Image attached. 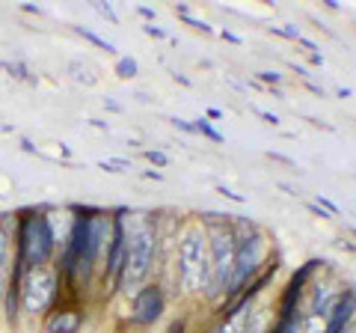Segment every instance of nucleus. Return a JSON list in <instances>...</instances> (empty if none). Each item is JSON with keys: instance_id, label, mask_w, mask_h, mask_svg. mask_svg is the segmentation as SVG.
Masks as SVG:
<instances>
[{"instance_id": "10", "label": "nucleus", "mask_w": 356, "mask_h": 333, "mask_svg": "<svg viewBox=\"0 0 356 333\" xmlns=\"http://www.w3.org/2000/svg\"><path fill=\"white\" fill-rule=\"evenodd\" d=\"M327 333H344L353 321H356V288H344L341 297L336 304H332V309L327 313Z\"/></svg>"}, {"instance_id": "4", "label": "nucleus", "mask_w": 356, "mask_h": 333, "mask_svg": "<svg viewBox=\"0 0 356 333\" xmlns=\"http://www.w3.org/2000/svg\"><path fill=\"white\" fill-rule=\"evenodd\" d=\"M232 226H235V268H232V280H229V288H226V297H222V301L238 297L243 288L261 274L267 259L273 256L270 238H267V232L255 224V220L232 217Z\"/></svg>"}, {"instance_id": "33", "label": "nucleus", "mask_w": 356, "mask_h": 333, "mask_svg": "<svg viewBox=\"0 0 356 333\" xmlns=\"http://www.w3.org/2000/svg\"><path fill=\"white\" fill-rule=\"evenodd\" d=\"M95 9H98V13H102L104 18H110V21H116V13H113V6H110V3H95Z\"/></svg>"}, {"instance_id": "11", "label": "nucleus", "mask_w": 356, "mask_h": 333, "mask_svg": "<svg viewBox=\"0 0 356 333\" xmlns=\"http://www.w3.org/2000/svg\"><path fill=\"white\" fill-rule=\"evenodd\" d=\"M83 327V309L77 307H54L44 316V333H81Z\"/></svg>"}, {"instance_id": "43", "label": "nucleus", "mask_w": 356, "mask_h": 333, "mask_svg": "<svg viewBox=\"0 0 356 333\" xmlns=\"http://www.w3.org/2000/svg\"><path fill=\"white\" fill-rule=\"evenodd\" d=\"M134 98H137V102H143V104H149V102H152V98H149L146 93H137V95H134Z\"/></svg>"}, {"instance_id": "38", "label": "nucleus", "mask_w": 356, "mask_h": 333, "mask_svg": "<svg viewBox=\"0 0 356 333\" xmlns=\"http://www.w3.org/2000/svg\"><path fill=\"white\" fill-rule=\"evenodd\" d=\"M143 176H146V179H154V182H161V179H163V173H158V170H146Z\"/></svg>"}, {"instance_id": "32", "label": "nucleus", "mask_w": 356, "mask_h": 333, "mask_svg": "<svg viewBox=\"0 0 356 333\" xmlns=\"http://www.w3.org/2000/svg\"><path fill=\"white\" fill-rule=\"evenodd\" d=\"M143 30H146V36H154V39H166V30H163V27H154V24H146V27H143Z\"/></svg>"}, {"instance_id": "14", "label": "nucleus", "mask_w": 356, "mask_h": 333, "mask_svg": "<svg viewBox=\"0 0 356 333\" xmlns=\"http://www.w3.org/2000/svg\"><path fill=\"white\" fill-rule=\"evenodd\" d=\"M69 72H72V77H74L77 84H86V86H92V84L98 81V77L92 75V69H89L86 63H81V60H72V63H69Z\"/></svg>"}, {"instance_id": "7", "label": "nucleus", "mask_w": 356, "mask_h": 333, "mask_svg": "<svg viewBox=\"0 0 356 333\" xmlns=\"http://www.w3.org/2000/svg\"><path fill=\"white\" fill-rule=\"evenodd\" d=\"M60 288H63V277L57 271V265L24 271V280H21V316L27 318L48 316L63 295Z\"/></svg>"}, {"instance_id": "20", "label": "nucleus", "mask_w": 356, "mask_h": 333, "mask_svg": "<svg viewBox=\"0 0 356 333\" xmlns=\"http://www.w3.org/2000/svg\"><path fill=\"white\" fill-rule=\"evenodd\" d=\"M143 158H146L149 164H154V166H166V164H170V155L161 152V149H146V152H143Z\"/></svg>"}, {"instance_id": "42", "label": "nucleus", "mask_w": 356, "mask_h": 333, "mask_svg": "<svg viewBox=\"0 0 356 333\" xmlns=\"http://www.w3.org/2000/svg\"><path fill=\"white\" fill-rule=\"evenodd\" d=\"M107 107H110V110H116V114H122V104L113 102V98H107Z\"/></svg>"}, {"instance_id": "16", "label": "nucleus", "mask_w": 356, "mask_h": 333, "mask_svg": "<svg viewBox=\"0 0 356 333\" xmlns=\"http://www.w3.org/2000/svg\"><path fill=\"white\" fill-rule=\"evenodd\" d=\"M193 128H196V134H202V137H208L211 143H222V134L220 131L211 125V122L202 116V119H193Z\"/></svg>"}, {"instance_id": "37", "label": "nucleus", "mask_w": 356, "mask_h": 333, "mask_svg": "<svg viewBox=\"0 0 356 333\" xmlns=\"http://www.w3.org/2000/svg\"><path fill=\"white\" fill-rule=\"evenodd\" d=\"M89 125L98 128V131H110V125H107V122H102V119H89Z\"/></svg>"}, {"instance_id": "15", "label": "nucleus", "mask_w": 356, "mask_h": 333, "mask_svg": "<svg viewBox=\"0 0 356 333\" xmlns=\"http://www.w3.org/2000/svg\"><path fill=\"white\" fill-rule=\"evenodd\" d=\"M137 72H140V65H137V60H134V57H119L116 60V75L122 77V81L137 77Z\"/></svg>"}, {"instance_id": "12", "label": "nucleus", "mask_w": 356, "mask_h": 333, "mask_svg": "<svg viewBox=\"0 0 356 333\" xmlns=\"http://www.w3.org/2000/svg\"><path fill=\"white\" fill-rule=\"evenodd\" d=\"M327 265H330V262H324V259H306L303 265H297V271L291 274V280L285 283V288H294V292H306L309 283L318 277V271L327 268Z\"/></svg>"}, {"instance_id": "34", "label": "nucleus", "mask_w": 356, "mask_h": 333, "mask_svg": "<svg viewBox=\"0 0 356 333\" xmlns=\"http://www.w3.org/2000/svg\"><path fill=\"white\" fill-rule=\"evenodd\" d=\"M267 158H273V161H280V164L294 166V158H288V155H282V152H267Z\"/></svg>"}, {"instance_id": "8", "label": "nucleus", "mask_w": 356, "mask_h": 333, "mask_svg": "<svg viewBox=\"0 0 356 333\" xmlns=\"http://www.w3.org/2000/svg\"><path fill=\"white\" fill-rule=\"evenodd\" d=\"M344 288H348V286H344L341 280H336V274H330V271L321 268V274L309 283L306 295H303V313L327 318V313L332 309V304L341 297Z\"/></svg>"}, {"instance_id": "21", "label": "nucleus", "mask_w": 356, "mask_h": 333, "mask_svg": "<svg viewBox=\"0 0 356 333\" xmlns=\"http://www.w3.org/2000/svg\"><path fill=\"white\" fill-rule=\"evenodd\" d=\"M267 30H270L273 36H282V39H291V42H300V36H303V33H300L297 27H291V24L288 27H267Z\"/></svg>"}, {"instance_id": "41", "label": "nucleus", "mask_w": 356, "mask_h": 333, "mask_svg": "<svg viewBox=\"0 0 356 333\" xmlns=\"http://www.w3.org/2000/svg\"><path fill=\"white\" fill-rule=\"evenodd\" d=\"M172 77H175V81L181 84V86H191V77H184V75H178V72H172Z\"/></svg>"}, {"instance_id": "29", "label": "nucleus", "mask_w": 356, "mask_h": 333, "mask_svg": "<svg viewBox=\"0 0 356 333\" xmlns=\"http://www.w3.org/2000/svg\"><path fill=\"white\" fill-rule=\"evenodd\" d=\"M252 110H255V116H261L267 122V125H280V116L270 114V110H261V107H252Z\"/></svg>"}, {"instance_id": "24", "label": "nucleus", "mask_w": 356, "mask_h": 333, "mask_svg": "<svg viewBox=\"0 0 356 333\" xmlns=\"http://www.w3.org/2000/svg\"><path fill=\"white\" fill-rule=\"evenodd\" d=\"M3 69H6L9 75H13V77H18V81H33V77H30V72H27V69H24V65H21V63H6Z\"/></svg>"}, {"instance_id": "6", "label": "nucleus", "mask_w": 356, "mask_h": 333, "mask_svg": "<svg viewBox=\"0 0 356 333\" xmlns=\"http://www.w3.org/2000/svg\"><path fill=\"white\" fill-rule=\"evenodd\" d=\"M57 256V235H54L51 215L42 208H27L15 224V262L24 271L44 268Z\"/></svg>"}, {"instance_id": "3", "label": "nucleus", "mask_w": 356, "mask_h": 333, "mask_svg": "<svg viewBox=\"0 0 356 333\" xmlns=\"http://www.w3.org/2000/svg\"><path fill=\"white\" fill-rule=\"evenodd\" d=\"M175 265V295L205 297L211 286V250H208V232L202 220L181 226L172 253Z\"/></svg>"}, {"instance_id": "36", "label": "nucleus", "mask_w": 356, "mask_h": 333, "mask_svg": "<svg viewBox=\"0 0 356 333\" xmlns=\"http://www.w3.org/2000/svg\"><path fill=\"white\" fill-rule=\"evenodd\" d=\"M137 15H143L149 21V24H154V9H149V6H137Z\"/></svg>"}, {"instance_id": "17", "label": "nucleus", "mask_w": 356, "mask_h": 333, "mask_svg": "<svg viewBox=\"0 0 356 333\" xmlns=\"http://www.w3.org/2000/svg\"><path fill=\"white\" fill-rule=\"evenodd\" d=\"M300 333H327V321L321 316L303 313V327H300Z\"/></svg>"}, {"instance_id": "26", "label": "nucleus", "mask_w": 356, "mask_h": 333, "mask_svg": "<svg viewBox=\"0 0 356 333\" xmlns=\"http://www.w3.org/2000/svg\"><path fill=\"white\" fill-rule=\"evenodd\" d=\"M217 194H222L226 199H232V203H238V206H243V203H247V196H243V194H235V191H229L226 185H217Z\"/></svg>"}, {"instance_id": "39", "label": "nucleus", "mask_w": 356, "mask_h": 333, "mask_svg": "<svg viewBox=\"0 0 356 333\" xmlns=\"http://www.w3.org/2000/svg\"><path fill=\"white\" fill-rule=\"evenodd\" d=\"M222 116V110H217V107H208V114H205V119H220Z\"/></svg>"}, {"instance_id": "35", "label": "nucleus", "mask_w": 356, "mask_h": 333, "mask_svg": "<svg viewBox=\"0 0 356 333\" xmlns=\"http://www.w3.org/2000/svg\"><path fill=\"white\" fill-rule=\"evenodd\" d=\"M220 39L232 42V45H241V36H238V33H232V30H220Z\"/></svg>"}, {"instance_id": "40", "label": "nucleus", "mask_w": 356, "mask_h": 333, "mask_svg": "<svg viewBox=\"0 0 356 333\" xmlns=\"http://www.w3.org/2000/svg\"><path fill=\"white\" fill-rule=\"evenodd\" d=\"M300 45H306L309 51H318V45H315V42H312V39H306V36H300Z\"/></svg>"}, {"instance_id": "45", "label": "nucleus", "mask_w": 356, "mask_h": 333, "mask_svg": "<svg viewBox=\"0 0 356 333\" xmlns=\"http://www.w3.org/2000/svg\"><path fill=\"white\" fill-rule=\"evenodd\" d=\"M350 232H353V235H356V226H350Z\"/></svg>"}, {"instance_id": "13", "label": "nucleus", "mask_w": 356, "mask_h": 333, "mask_svg": "<svg viewBox=\"0 0 356 333\" xmlns=\"http://www.w3.org/2000/svg\"><path fill=\"white\" fill-rule=\"evenodd\" d=\"M300 327H303V313H294L288 318H273L270 333H300Z\"/></svg>"}, {"instance_id": "30", "label": "nucleus", "mask_w": 356, "mask_h": 333, "mask_svg": "<svg viewBox=\"0 0 356 333\" xmlns=\"http://www.w3.org/2000/svg\"><path fill=\"white\" fill-rule=\"evenodd\" d=\"M170 122H172V125H175L178 131H184V134H196L193 122H187V119H178V116H175V119H170Z\"/></svg>"}, {"instance_id": "2", "label": "nucleus", "mask_w": 356, "mask_h": 333, "mask_svg": "<svg viewBox=\"0 0 356 333\" xmlns=\"http://www.w3.org/2000/svg\"><path fill=\"white\" fill-rule=\"evenodd\" d=\"M161 253V217L152 212H125V265L116 292L134 297L158 268Z\"/></svg>"}, {"instance_id": "27", "label": "nucleus", "mask_w": 356, "mask_h": 333, "mask_svg": "<svg viewBox=\"0 0 356 333\" xmlns=\"http://www.w3.org/2000/svg\"><path fill=\"white\" fill-rule=\"evenodd\" d=\"M128 161H102V170H107V173H122V170H128Z\"/></svg>"}, {"instance_id": "44", "label": "nucleus", "mask_w": 356, "mask_h": 333, "mask_svg": "<svg viewBox=\"0 0 356 333\" xmlns=\"http://www.w3.org/2000/svg\"><path fill=\"white\" fill-rule=\"evenodd\" d=\"M344 333H356V321H353V325H350L348 330H344Z\"/></svg>"}, {"instance_id": "31", "label": "nucleus", "mask_w": 356, "mask_h": 333, "mask_svg": "<svg viewBox=\"0 0 356 333\" xmlns=\"http://www.w3.org/2000/svg\"><path fill=\"white\" fill-rule=\"evenodd\" d=\"M166 333H187V318H175L170 327H166Z\"/></svg>"}, {"instance_id": "28", "label": "nucleus", "mask_w": 356, "mask_h": 333, "mask_svg": "<svg viewBox=\"0 0 356 333\" xmlns=\"http://www.w3.org/2000/svg\"><path fill=\"white\" fill-rule=\"evenodd\" d=\"M315 206H318V208H324L327 215H339V206L332 203V199H327V196H318V199H315Z\"/></svg>"}, {"instance_id": "1", "label": "nucleus", "mask_w": 356, "mask_h": 333, "mask_svg": "<svg viewBox=\"0 0 356 333\" xmlns=\"http://www.w3.org/2000/svg\"><path fill=\"white\" fill-rule=\"evenodd\" d=\"M113 235V212L102 208H83L72 217L69 235L60 244L57 271L63 283L69 286H89L102 274V265Z\"/></svg>"}, {"instance_id": "19", "label": "nucleus", "mask_w": 356, "mask_h": 333, "mask_svg": "<svg viewBox=\"0 0 356 333\" xmlns=\"http://www.w3.org/2000/svg\"><path fill=\"white\" fill-rule=\"evenodd\" d=\"M255 77H259V81H255V84L267 86V90H273V86H280V84H282V75H280V72H259Z\"/></svg>"}, {"instance_id": "23", "label": "nucleus", "mask_w": 356, "mask_h": 333, "mask_svg": "<svg viewBox=\"0 0 356 333\" xmlns=\"http://www.w3.org/2000/svg\"><path fill=\"white\" fill-rule=\"evenodd\" d=\"M9 274H13V262H0V301H3V295H6Z\"/></svg>"}, {"instance_id": "25", "label": "nucleus", "mask_w": 356, "mask_h": 333, "mask_svg": "<svg viewBox=\"0 0 356 333\" xmlns=\"http://www.w3.org/2000/svg\"><path fill=\"white\" fill-rule=\"evenodd\" d=\"M181 21H187V24H191L193 30H199V33H214V30H211V27L205 24V21H202V18H196L193 13H187V15H181Z\"/></svg>"}, {"instance_id": "5", "label": "nucleus", "mask_w": 356, "mask_h": 333, "mask_svg": "<svg viewBox=\"0 0 356 333\" xmlns=\"http://www.w3.org/2000/svg\"><path fill=\"white\" fill-rule=\"evenodd\" d=\"M235 215H217L205 212L202 226L208 232V250H211V286L205 301L220 304L226 297V288L232 280V268H235V226H232Z\"/></svg>"}, {"instance_id": "9", "label": "nucleus", "mask_w": 356, "mask_h": 333, "mask_svg": "<svg viewBox=\"0 0 356 333\" xmlns=\"http://www.w3.org/2000/svg\"><path fill=\"white\" fill-rule=\"evenodd\" d=\"M131 301V316L128 321L134 327H152L154 321H161V316L166 313V292L161 283H146Z\"/></svg>"}, {"instance_id": "18", "label": "nucleus", "mask_w": 356, "mask_h": 333, "mask_svg": "<svg viewBox=\"0 0 356 333\" xmlns=\"http://www.w3.org/2000/svg\"><path fill=\"white\" fill-rule=\"evenodd\" d=\"M77 33H81V36H83L86 42H92L95 48H104V51H116V45H113V42L102 39V36H98V33H92V30H86V27H77Z\"/></svg>"}, {"instance_id": "22", "label": "nucleus", "mask_w": 356, "mask_h": 333, "mask_svg": "<svg viewBox=\"0 0 356 333\" xmlns=\"http://www.w3.org/2000/svg\"><path fill=\"white\" fill-rule=\"evenodd\" d=\"M0 262H13V256H9V229L0 224Z\"/></svg>"}]
</instances>
